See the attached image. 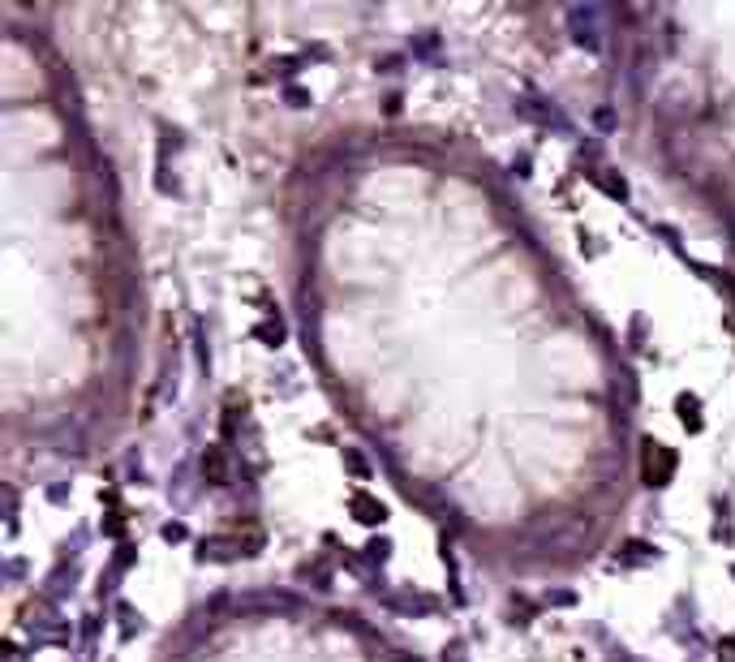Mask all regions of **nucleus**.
Listing matches in <instances>:
<instances>
[{
    "mask_svg": "<svg viewBox=\"0 0 735 662\" xmlns=\"http://www.w3.org/2000/svg\"><path fill=\"white\" fill-rule=\"evenodd\" d=\"M349 512H353V521L366 525V529H379V525L387 521V508H383V503L374 499L370 491H353V495H349Z\"/></svg>",
    "mask_w": 735,
    "mask_h": 662,
    "instance_id": "nucleus-4",
    "label": "nucleus"
},
{
    "mask_svg": "<svg viewBox=\"0 0 735 662\" xmlns=\"http://www.w3.org/2000/svg\"><path fill=\"white\" fill-rule=\"evenodd\" d=\"M297 56H280V61H271V74H280V78H297Z\"/></svg>",
    "mask_w": 735,
    "mask_h": 662,
    "instance_id": "nucleus-16",
    "label": "nucleus"
},
{
    "mask_svg": "<svg viewBox=\"0 0 735 662\" xmlns=\"http://www.w3.org/2000/svg\"><path fill=\"white\" fill-rule=\"evenodd\" d=\"M675 413H680V426L688 430V435H697V430L705 426V417H701V396H693V392H680V400H675Z\"/></svg>",
    "mask_w": 735,
    "mask_h": 662,
    "instance_id": "nucleus-7",
    "label": "nucleus"
},
{
    "mask_svg": "<svg viewBox=\"0 0 735 662\" xmlns=\"http://www.w3.org/2000/svg\"><path fill=\"white\" fill-rule=\"evenodd\" d=\"M387 559H392V538H370L366 551H362V564H370V568L379 564V568H383Z\"/></svg>",
    "mask_w": 735,
    "mask_h": 662,
    "instance_id": "nucleus-12",
    "label": "nucleus"
},
{
    "mask_svg": "<svg viewBox=\"0 0 735 662\" xmlns=\"http://www.w3.org/2000/svg\"><path fill=\"white\" fill-rule=\"evenodd\" d=\"M589 181H594L607 198H619V203H628V181L619 177L615 168H594V172H589Z\"/></svg>",
    "mask_w": 735,
    "mask_h": 662,
    "instance_id": "nucleus-8",
    "label": "nucleus"
},
{
    "mask_svg": "<svg viewBox=\"0 0 735 662\" xmlns=\"http://www.w3.org/2000/svg\"><path fill=\"white\" fill-rule=\"evenodd\" d=\"M435 48H439V35H435V31H422V35L409 43V52H417V56H430Z\"/></svg>",
    "mask_w": 735,
    "mask_h": 662,
    "instance_id": "nucleus-15",
    "label": "nucleus"
},
{
    "mask_svg": "<svg viewBox=\"0 0 735 662\" xmlns=\"http://www.w3.org/2000/svg\"><path fill=\"white\" fill-rule=\"evenodd\" d=\"M160 534H164L168 542H185V538H190V534H185V525H181V521H168V525L160 529Z\"/></svg>",
    "mask_w": 735,
    "mask_h": 662,
    "instance_id": "nucleus-20",
    "label": "nucleus"
},
{
    "mask_svg": "<svg viewBox=\"0 0 735 662\" xmlns=\"http://www.w3.org/2000/svg\"><path fill=\"white\" fill-rule=\"evenodd\" d=\"M718 658H723V662H735V637H723V641H718Z\"/></svg>",
    "mask_w": 735,
    "mask_h": 662,
    "instance_id": "nucleus-22",
    "label": "nucleus"
},
{
    "mask_svg": "<svg viewBox=\"0 0 735 662\" xmlns=\"http://www.w3.org/2000/svg\"><path fill=\"white\" fill-rule=\"evenodd\" d=\"M284 99H288V108H306L310 104V91H301V86H288Z\"/></svg>",
    "mask_w": 735,
    "mask_h": 662,
    "instance_id": "nucleus-19",
    "label": "nucleus"
},
{
    "mask_svg": "<svg viewBox=\"0 0 735 662\" xmlns=\"http://www.w3.org/2000/svg\"><path fill=\"white\" fill-rule=\"evenodd\" d=\"M611 662H637V658H632L628 650H615V658H611Z\"/></svg>",
    "mask_w": 735,
    "mask_h": 662,
    "instance_id": "nucleus-23",
    "label": "nucleus"
},
{
    "mask_svg": "<svg viewBox=\"0 0 735 662\" xmlns=\"http://www.w3.org/2000/svg\"><path fill=\"white\" fill-rule=\"evenodd\" d=\"M117 615H121V637H134V632L142 628V615L129 607V602H117Z\"/></svg>",
    "mask_w": 735,
    "mask_h": 662,
    "instance_id": "nucleus-13",
    "label": "nucleus"
},
{
    "mask_svg": "<svg viewBox=\"0 0 735 662\" xmlns=\"http://www.w3.org/2000/svg\"><path fill=\"white\" fill-rule=\"evenodd\" d=\"M516 112H521L525 121L542 125V129H568L564 112L555 108V99H546V95H538V91H529V99H516Z\"/></svg>",
    "mask_w": 735,
    "mask_h": 662,
    "instance_id": "nucleus-3",
    "label": "nucleus"
},
{
    "mask_svg": "<svg viewBox=\"0 0 735 662\" xmlns=\"http://www.w3.org/2000/svg\"><path fill=\"white\" fill-rule=\"evenodd\" d=\"M731 577H735V564H731Z\"/></svg>",
    "mask_w": 735,
    "mask_h": 662,
    "instance_id": "nucleus-24",
    "label": "nucleus"
},
{
    "mask_svg": "<svg viewBox=\"0 0 735 662\" xmlns=\"http://www.w3.org/2000/svg\"><path fill=\"white\" fill-rule=\"evenodd\" d=\"M134 559H138V551L125 542V546H117V555H112V568H117V572H125L129 564H134Z\"/></svg>",
    "mask_w": 735,
    "mask_h": 662,
    "instance_id": "nucleus-17",
    "label": "nucleus"
},
{
    "mask_svg": "<svg viewBox=\"0 0 735 662\" xmlns=\"http://www.w3.org/2000/svg\"><path fill=\"white\" fill-rule=\"evenodd\" d=\"M654 559H658V546L632 538V542H624V551L615 555V564L619 568H641V564H654Z\"/></svg>",
    "mask_w": 735,
    "mask_h": 662,
    "instance_id": "nucleus-6",
    "label": "nucleus"
},
{
    "mask_svg": "<svg viewBox=\"0 0 735 662\" xmlns=\"http://www.w3.org/2000/svg\"><path fill=\"white\" fill-rule=\"evenodd\" d=\"M344 465H349V473H353V478H366V473H370V469H366V460L357 456L353 448H344Z\"/></svg>",
    "mask_w": 735,
    "mask_h": 662,
    "instance_id": "nucleus-18",
    "label": "nucleus"
},
{
    "mask_svg": "<svg viewBox=\"0 0 735 662\" xmlns=\"http://www.w3.org/2000/svg\"><path fill=\"white\" fill-rule=\"evenodd\" d=\"M203 482L207 486H228V456H224V448H207L203 452Z\"/></svg>",
    "mask_w": 735,
    "mask_h": 662,
    "instance_id": "nucleus-9",
    "label": "nucleus"
},
{
    "mask_svg": "<svg viewBox=\"0 0 735 662\" xmlns=\"http://www.w3.org/2000/svg\"><path fill=\"white\" fill-rule=\"evenodd\" d=\"M383 602L387 607H396V611H413V615H435L439 611V602L426 598V594H387Z\"/></svg>",
    "mask_w": 735,
    "mask_h": 662,
    "instance_id": "nucleus-10",
    "label": "nucleus"
},
{
    "mask_svg": "<svg viewBox=\"0 0 735 662\" xmlns=\"http://www.w3.org/2000/svg\"><path fill=\"white\" fill-rule=\"evenodd\" d=\"M258 538H233V534H215L198 542V564H237V559L254 555Z\"/></svg>",
    "mask_w": 735,
    "mask_h": 662,
    "instance_id": "nucleus-1",
    "label": "nucleus"
},
{
    "mask_svg": "<svg viewBox=\"0 0 735 662\" xmlns=\"http://www.w3.org/2000/svg\"><path fill=\"white\" fill-rule=\"evenodd\" d=\"M400 65H405V56H374V74H383V78H396Z\"/></svg>",
    "mask_w": 735,
    "mask_h": 662,
    "instance_id": "nucleus-14",
    "label": "nucleus"
},
{
    "mask_svg": "<svg viewBox=\"0 0 735 662\" xmlns=\"http://www.w3.org/2000/svg\"><path fill=\"white\" fill-rule=\"evenodd\" d=\"M542 602H551V607H572L576 594H568V589H555V594H546Z\"/></svg>",
    "mask_w": 735,
    "mask_h": 662,
    "instance_id": "nucleus-21",
    "label": "nucleus"
},
{
    "mask_svg": "<svg viewBox=\"0 0 735 662\" xmlns=\"http://www.w3.org/2000/svg\"><path fill=\"white\" fill-rule=\"evenodd\" d=\"M675 469H680V456H675V448H667V443L650 439L645 443V456H641V473L650 486H671Z\"/></svg>",
    "mask_w": 735,
    "mask_h": 662,
    "instance_id": "nucleus-2",
    "label": "nucleus"
},
{
    "mask_svg": "<svg viewBox=\"0 0 735 662\" xmlns=\"http://www.w3.org/2000/svg\"><path fill=\"white\" fill-rule=\"evenodd\" d=\"M594 18H598V9H568V22H572V39L581 43V48H589V52L598 48V31H594Z\"/></svg>",
    "mask_w": 735,
    "mask_h": 662,
    "instance_id": "nucleus-5",
    "label": "nucleus"
},
{
    "mask_svg": "<svg viewBox=\"0 0 735 662\" xmlns=\"http://www.w3.org/2000/svg\"><path fill=\"white\" fill-rule=\"evenodd\" d=\"M254 336L267 344V349H280L284 344V323H280V314L276 310H267V319H258L254 323Z\"/></svg>",
    "mask_w": 735,
    "mask_h": 662,
    "instance_id": "nucleus-11",
    "label": "nucleus"
}]
</instances>
